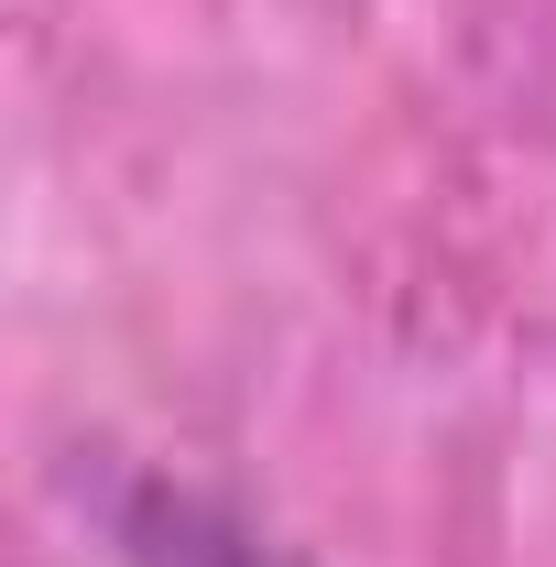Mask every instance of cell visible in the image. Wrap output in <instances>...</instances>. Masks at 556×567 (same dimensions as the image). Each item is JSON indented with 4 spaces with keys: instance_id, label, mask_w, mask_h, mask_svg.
Returning a JSON list of instances; mask_svg holds the SVG:
<instances>
[{
    "instance_id": "6da1fadb",
    "label": "cell",
    "mask_w": 556,
    "mask_h": 567,
    "mask_svg": "<svg viewBox=\"0 0 556 567\" xmlns=\"http://www.w3.org/2000/svg\"><path fill=\"white\" fill-rule=\"evenodd\" d=\"M164 546H175L164 567H262L251 546H208V535H197V513H164Z\"/></svg>"
}]
</instances>
